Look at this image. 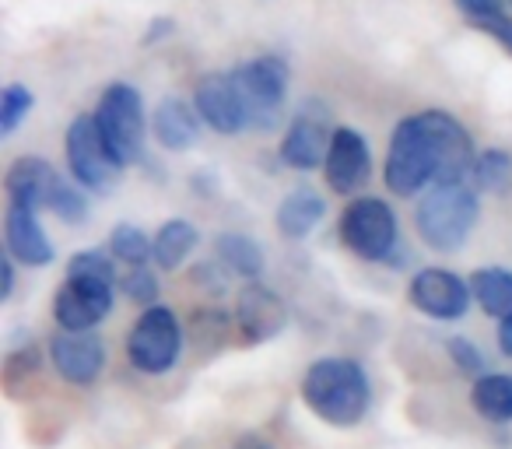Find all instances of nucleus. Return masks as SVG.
Segmentation results:
<instances>
[{
    "instance_id": "f257e3e1",
    "label": "nucleus",
    "mask_w": 512,
    "mask_h": 449,
    "mask_svg": "<svg viewBox=\"0 0 512 449\" xmlns=\"http://www.w3.org/2000/svg\"><path fill=\"white\" fill-rule=\"evenodd\" d=\"M470 169H474L470 134L442 109L414 113L393 130L386 151V186L397 197H414L428 183H467Z\"/></svg>"
},
{
    "instance_id": "f03ea898",
    "label": "nucleus",
    "mask_w": 512,
    "mask_h": 449,
    "mask_svg": "<svg viewBox=\"0 0 512 449\" xmlns=\"http://www.w3.org/2000/svg\"><path fill=\"white\" fill-rule=\"evenodd\" d=\"M302 400L320 421L334 428H355L369 414L372 386L355 358H316L302 376Z\"/></svg>"
},
{
    "instance_id": "7ed1b4c3",
    "label": "nucleus",
    "mask_w": 512,
    "mask_h": 449,
    "mask_svg": "<svg viewBox=\"0 0 512 449\" xmlns=\"http://www.w3.org/2000/svg\"><path fill=\"white\" fill-rule=\"evenodd\" d=\"M481 218L477 190L470 183H442L432 186L428 197H421L414 221H418V236L435 253H453L467 243Z\"/></svg>"
},
{
    "instance_id": "20e7f679",
    "label": "nucleus",
    "mask_w": 512,
    "mask_h": 449,
    "mask_svg": "<svg viewBox=\"0 0 512 449\" xmlns=\"http://www.w3.org/2000/svg\"><path fill=\"white\" fill-rule=\"evenodd\" d=\"M235 88L242 95V106H246V120L256 130H271L278 127L281 109L288 99V64L274 53L246 60L242 67L232 71Z\"/></svg>"
},
{
    "instance_id": "39448f33",
    "label": "nucleus",
    "mask_w": 512,
    "mask_h": 449,
    "mask_svg": "<svg viewBox=\"0 0 512 449\" xmlns=\"http://www.w3.org/2000/svg\"><path fill=\"white\" fill-rule=\"evenodd\" d=\"M183 327L169 306H148L127 334V362L144 376H165L179 362Z\"/></svg>"
},
{
    "instance_id": "423d86ee",
    "label": "nucleus",
    "mask_w": 512,
    "mask_h": 449,
    "mask_svg": "<svg viewBox=\"0 0 512 449\" xmlns=\"http://www.w3.org/2000/svg\"><path fill=\"white\" fill-rule=\"evenodd\" d=\"M397 214L386 200L379 197H358L344 207L341 214V243L355 253L358 260H386L397 246Z\"/></svg>"
},
{
    "instance_id": "0eeeda50",
    "label": "nucleus",
    "mask_w": 512,
    "mask_h": 449,
    "mask_svg": "<svg viewBox=\"0 0 512 449\" xmlns=\"http://www.w3.org/2000/svg\"><path fill=\"white\" fill-rule=\"evenodd\" d=\"M95 123H99L102 137L113 148V155L123 165L141 158L144 148V102L134 85L127 81H113L102 92L99 109H95Z\"/></svg>"
},
{
    "instance_id": "6e6552de",
    "label": "nucleus",
    "mask_w": 512,
    "mask_h": 449,
    "mask_svg": "<svg viewBox=\"0 0 512 449\" xmlns=\"http://www.w3.org/2000/svg\"><path fill=\"white\" fill-rule=\"evenodd\" d=\"M67 165H71V176L78 179L85 190H95V193L109 190L123 172V162L106 144L95 116H78V120L67 127Z\"/></svg>"
},
{
    "instance_id": "1a4fd4ad",
    "label": "nucleus",
    "mask_w": 512,
    "mask_h": 449,
    "mask_svg": "<svg viewBox=\"0 0 512 449\" xmlns=\"http://www.w3.org/2000/svg\"><path fill=\"white\" fill-rule=\"evenodd\" d=\"M113 285L116 281L92 274H67L64 288L53 299V320L60 323V330H92L106 320L113 306Z\"/></svg>"
},
{
    "instance_id": "9d476101",
    "label": "nucleus",
    "mask_w": 512,
    "mask_h": 449,
    "mask_svg": "<svg viewBox=\"0 0 512 449\" xmlns=\"http://www.w3.org/2000/svg\"><path fill=\"white\" fill-rule=\"evenodd\" d=\"M407 295H411V306L418 309L421 316L449 323V320H460V316L467 313L470 295L474 292H470L467 281H463L460 274L442 271V267H425V271H418L411 278Z\"/></svg>"
},
{
    "instance_id": "9b49d317",
    "label": "nucleus",
    "mask_w": 512,
    "mask_h": 449,
    "mask_svg": "<svg viewBox=\"0 0 512 449\" xmlns=\"http://www.w3.org/2000/svg\"><path fill=\"white\" fill-rule=\"evenodd\" d=\"M330 141H334V127H330L327 109L320 102H306L292 120V127L285 130V137H281V162L302 172L316 169V165L327 162Z\"/></svg>"
},
{
    "instance_id": "f8f14e48",
    "label": "nucleus",
    "mask_w": 512,
    "mask_h": 449,
    "mask_svg": "<svg viewBox=\"0 0 512 449\" xmlns=\"http://www.w3.org/2000/svg\"><path fill=\"white\" fill-rule=\"evenodd\" d=\"M50 362L71 386H92L106 369V344L92 330H60L50 341Z\"/></svg>"
},
{
    "instance_id": "ddd939ff",
    "label": "nucleus",
    "mask_w": 512,
    "mask_h": 449,
    "mask_svg": "<svg viewBox=\"0 0 512 449\" xmlns=\"http://www.w3.org/2000/svg\"><path fill=\"white\" fill-rule=\"evenodd\" d=\"M323 172H327V186L334 193H341V197H351V193L362 190L372 172L365 137L351 127H337L334 141H330V151H327V162H323Z\"/></svg>"
},
{
    "instance_id": "4468645a",
    "label": "nucleus",
    "mask_w": 512,
    "mask_h": 449,
    "mask_svg": "<svg viewBox=\"0 0 512 449\" xmlns=\"http://www.w3.org/2000/svg\"><path fill=\"white\" fill-rule=\"evenodd\" d=\"M193 106L214 134H239L249 127L246 106H242L232 74H204L197 81V92H193Z\"/></svg>"
},
{
    "instance_id": "2eb2a0df",
    "label": "nucleus",
    "mask_w": 512,
    "mask_h": 449,
    "mask_svg": "<svg viewBox=\"0 0 512 449\" xmlns=\"http://www.w3.org/2000/svg\"><path fill=\"white\" fill-rule=\"evenodd\" d=\"M60 176L46 158H18L4 176V190H8V207H25V211H50V197L57 190Z\"/></svg>"
},
{
    "instance_id": "dca6fc26",
    "label": "nucleus",
    "mask_w": 512,
    "mask_h": 449,
    "mask_svg": "<svg viewBox=\"0 0 512 449\" xmlns=\"http://www.w3.org/2000/svg\"><path fill=\"white\" fill-rule=\"evenodd\" d=\"M235 320H239V330L246 341L260 344V341L278 337L288 316H285V302H281L271 288H264L260 281H249V285L239 292Z\"/></svg>"
},
{
    "instance_id": "f3484780",
    "label": "nucleus",
    "mask_w": 512,
    "mask_h": 449,
    "mask_svg": "<svg viewBox=\"0 0 512 449\" xmlns=\"http://www.w3.org/2000/svg\"><path fill=\"white\" fill-rule=\"evenodd\" d=\"M4 243H8V257L29 267H46L53 260V246L46 239L43 225H39L36 211L25 207H8L4 214Z\"/></svg>"
},
{
    "instance_id": "a211bd4d",
    "label": "nucleus",
    "mask_w": 512,
    "mask_h": 449,
    "mask_svg": "<svg viewBox=\"0 0 512 449\" xmlns=\"http://www.w3.org/2000/svg\"><path fill=\"white\" fill-rule=\"evenodd\" d=\"M151 127H155V137L165 151H186L197 141L200 113H197V106H190V102H183V99H162L155 109Z\"/></svg>"
},
{
    "instance_id": "6ab92c4d",
    "label": "nucleus",
    "mask_w": 512,
    "mask_h": 449,
    "mask_svg": "<svg viewBox=\"0 0 512 449\" xmlns=\"http://www.w3.org/2000/svg\"><path fill=\"white\" fill-rule=\"evenodd\" d=\"M327 214V200L313 190H292L278 207V232L285 239H306Z\"/></svg>"
},
{
    "instance_id": "aec40b11",
    "label": "nucleus",
    "mask_w": 512,
    "mask_h": 449,
    "mask_svg": "<svg viewBox=\"0 0 512 449\" xmlns=\"http://www.w3.org/2000/svg\"><path fill=\"white\" fill-rule=\"evenodd\" d=\"M470 404L491 425H509L512 421V376L502 372H484L481 379H474L470 390Z\"/></svg>"
},
{
    "instance_id": "412c9836",
    "label": "nucleus",
    "mask_w": 512,
    "mask_h": 449,
    "mask_svg": "<svg viewBox=\"0 0 512 449\" xmlns=\"http://www.w3.org/2000/svg\"><path fill=\"white\" fill-rule=\"evenodd\" d=\"M470 292H474L477 306L498 323L512 316V274L505 267H481L470 278Z\"/></svg>"
},
{
    "instance_id": "4be33fe9",
    "label": "nucleus",
    "mask_w": 512,
    "mask_h": 449,
    "mask_svg": "<svg viewBox=\"0 0 512 449\" xmlns=\"http://www.w3.org/2000/svg\"><path fill=\"white\" fill-rule=\"evenodd\" d=\"M214 250H218L221 264H228L239 278H246V281H260V274H264V267H267L260 243H253L249 236H239V232L218 236L214 239Z\"/></svg>"
},
{
    "instance_id": "5701e85b",
    "label": "nucleus",
    "mask_w": 512,
    "mask_h": 449,
    "mask_svg": "<svg viewBox=\"0 0 512 449\" xmlns=\"http://www.w3.org/2000/svg\"><path fill=\"white\" fill-rule=\"evenodd\" d=\"M151 243H155V257L151 260H155L162 271H176L193 253V246H197V229H193L186 218H172L158 229V236L151 239Z\"/></svg>"
},
{
    "instance_id": "b1692460",
    "label": "nucleus",
    "mask_w": 512,
    "mask_h": 449,
    "mask_svg": "<svg viewBox=\"0 0 512 449\" xmlns=\"http://www.w3.org/2000/svg\"><path fill=\"white\" fill-rule=\"evenodd\" d=\"M470 176H474L477 193H495L498 197V193L512 190V155L502 148L481 151V155L474 158Z\"/></svg>"
},
{
    "instance_id": "393cba45",
    "label": "nucleus",
    "mask_w": 512,
    "mask_h": 449,
    "mask_svg": "<svg viewBox=\"0 0 512 449\" xmlns=\"http://www.w3.org/2000/svg\"><path fill=\"white\" fill-rule=\"evenodd\" d=\"M109 253L130 267H144L155 257V243L137 225H116L113 236H109Z\"/></svg>"
},
{
    "instance_id": "a878e982",
    "label": "nucleus",
    "mask_w": 512,
    "mask_h": 449,
    "mask_svg": "<svg viewBox=\"0 0 512 449\" xmlns=\"http://www.w3.org/2000/svg\"><path fill=\"white\" fill-rule=\"evenodd\" d=\"M32 92L25 85H8L4 88V95H0V134L8 137L18 130V123L25 120V116L32 113Z\"/></svg>"
},
{
    "instance_id": "bb28decb",
    "label": "nucleus",
    "mask_w": 512,
    "mask_h": 449,
    "mask_svg": "<svg viewBox=\"0 0 512 449\" xmlns=\"http://www.w3.org/2000/svg\"><path fill=\"white\" fill-rule=\"evenodd\" d=\"M50 211L57 214L60 221H67V225L81 221V218L88 214V197H85V190H78L74 183L60 179L57 190H53V197H50Z\"/></svg>"
},
{
    "instance_id": "cd10ccee",
    "label": "nucleus",
    "mask_w": 512,
    "mask_h": 449,
    "mask_svg": "<svg viewBox=\"0 0 512 449\" xmlns=\"http://www.w3.org/2000/svg\"><path fill=\"white\" fill-rule=\"evenodd\" d=\"M123 295H127L134 306H158V278L148 267H130V274L123 278Z\"/></svg>"
},
{
    "instance_id": "c85d7f7f",
    "label": "nucleus",
    "mask_w": 512,
    "mask_h": 449,
    "mask_svg": "<svg viewBox=\"0 0 512 449\" xmlns=\"http://www.w3.org/2000/svg\"><path fill=\"white\" fill-rule=\"evenodd\" d=\"M446 351H449V362L470 379H481L484 376V355L477 344H470L467 337H449L446 341Z\"/></svg>"
},
{
    "instance_id": "c756f323",
    "label": "nucleus",
    "mask_w": 512,
    "mask_h": 449,
    "mask_svg": "<svg viewBox=\"0 0 512 449\" xmlns=\"http://www.w3.org/2000/svg\"><path fill=\"white\" fill-rule=\"evenodd\" d=\"M116 257L102 250H81L71 257L67 264V274H92V278H106V281H116V267H113Z\"/></svg>"
},
{
    "instance_id": "7c9ffc66",
    "label": "nucleus",
    "mask_w": 512,
    "mask_h": 449,
    "mask_svg": "<svg viewBox=\"0 0 512 449\" xmlns=\"http://www.w3.org/2000/svg\"><path fill=\"white\" fill-rule=\"evenodd\" d=\"M453 4H456V8H460L463 15H467L474 25L488 22V18L505 15V0H453Z\"/></svg>"
},
{
    "instance_id": "2f4dec72",
    "label": "nucleus",
    "mask_w": 512,
    "mask_h": 449,
    "mask_svg": "<svg viewBox=\"0 0 512 449\" xmlns=\"http://www.w3.org/2000/svg\"><path fill=\"white\" fill-rule=\"evenodd\" d=\"M477 29H481V32H488V36L495 39V43L502 46V50L512 57V18H505V15L488 18V22H481V25H477Z\"/></svg>"
},
{
    "instance_id": "473e14b6",
    "label": "nucleus",
    "mask_w": 512,
    "mask_h": 449,
    "mask_svg": "<svg viewBox=\"0 0 512 449\" xmlns=\"http://www.w3.org/2000/svg\"><path fill=\"white\" fill-rule=\"evenodd\" d=\"M11 288H15V257L0 260V299H11Z\"/></svg>"
},
{
    "instance_id": "72a5a7b5",
    "label": "nucleus",
    "mask_w": 512,
    "mask_h": 449,
    "mask_svg": "<svg viewBox=\"0 0 512 449\" xmlns=\"http://www.w3.org/2000/svg\"><path fill=\"white\" fill-rule=\"evenodd\" d=\"M232 449H274V446L264 439V435L246 432V435H239V439H235V446H232Z\"/></svg>"
},
{
    "instance_id": "f704fd0d",
    "label": "nucleus",
    "mask_w": 512,
    "mask_h": 449,
    "mask_svg": "<svg viewBox=\"0 0 512 449\" xmlns=\"http://www.w3.org/2000/svg\"><path fill=\"white\" fill-rule=\"evenodd\" d=\"M498 348H502L505 355H512V316L498 323Z\"/></svg>"
},
{
    "instance_id": "c9c22d12",
    "label": "nucleus",
    "mask_w": 512,
    "mask_h": 449,
    "mask_svg": "<svg viewBox=\"0 0 512 449\" xmlns=\"http://www.w3.org/2000/svg\"><path fill=\"white\" fill-rule=\"evenodd\" d=\"M172 32V18H158V22H151V32L144 36V43H155V39L169 36Z\"/></svg>"
}]
</instances>
